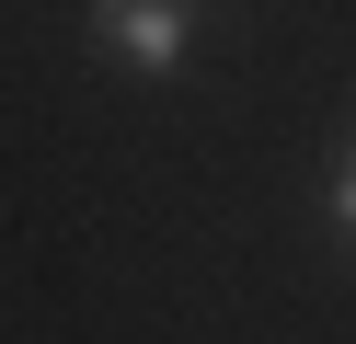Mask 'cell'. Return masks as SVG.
<instances>
[{"instance_id":"obj_1","label":"cell","mask_w":356,"mask_h":344,"mask_svg":"<svg viewBox=\"0 0 356 344\" xmlns=\"http://www.w3.org/2000/svg\"><path fill=\"white\" fill-rule=\"evenodd\" d=\"M92 23H104V46L138 58V69H184V46H195L184 0H92Z\"/></svg>"},{"instance_id":"obj_2","label":"cell","mask_w":356,"mask_h":344,"mask_svg":"<svg viewBox=\"0 0 356 344\" xmlns=\"http://www.w3.org/2000/svg\"><path fill=\"white\" fill-rule=\"evenodd\" d=\"M333 229L356 241V149H345V172H333Z\"/></svg>"}]
</instances>
